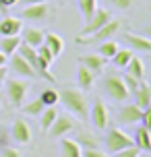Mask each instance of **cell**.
I'll return each mask as SVG.
<instances>
[{
    "mask_svg": "<svg viewBox=\"0 0 151 157\" xmlns=\"http://www.w3.org/2000/svg\"><path fill=\"white\" fill-rule=\"evenodd\" d=\"M58 101L62 103L66 112L72 114V116H77L79 120H87L89 118V108H87V99H85V95L81 89H71V87H64L58 91Z\"/></svg>",
    "mask_w": 151,
    "mask_h": 157,
    "instance_id": "obj_1",
    "label": "cell"
},
{
    "mask_svg": "<svg viewBox=\"0 0 151 157\" xmlns=\"http://www.w3.org/2000/svg\"><path fill=\"white\" fill-rule=\"evenodd\" d=\"M120 27H122V21H120V19H110L102 29L89 33V35H79V37H77V44H102L106 39L114 37V35L120 31Z\"/></svg>",
    "mask_w": 151,
    "mask_h": 157,
    "instance_id": "obj_2",
    "label": "cell"
},
{
    "mask_svg": "<svg viewBox=\"0 0 151 157\" xmlns=\"http://www.w3.org/2000/svg\"><path fill=\"white\" fill-rule=\"evenodd\" d=\"M6 95L13 108H21L29 93V78H6Z\"/></svg>",
    "mask_w": 151,
    "mask_h": 157,
    "instance_id": "obj_3",
    "label": "cell"
},
{
    "mask_svg": "<svg viewBox=\"0 0 151 157\" xmlns=\"http://www.w3.org/2000/svg\"><path fill=\"white\" fill-rule=\"evenodd\" d=\"M103 89H106L108 97L114 99V101H126L128 95H130L126 91L124 83H122V77H120V75H114V72H110V75L103 77Z\"/></svg>",
    "mask_w": 151,
    "mask_h": 157,
    "instance_id": "obj_4",
    "label": "cell"
},
{
    "mask_svg": "<svg viewBox=\"0 0 151 157\" xmlns=\"http://www.w3.org/2000/svg\"><path fill=\"white\" fill-rule=\"evenodd\" d=\"M130 145H135L130 134H126L124 130H120V128H108V132H106V149L110 151V153L126 149Z\"/></svg>",
    "mask_w": 151,
    "mask_h": 157,
    "instance_id": "obj_5",
    "label": "cell"
},
{
    "mask_svg": "<svg viewBox=\"0 0 151 157\" xmlns=\"http://www.w3.org/2000/svg\"><path fill=\"white\" fill-rule=\"evenodd\" d=\"M8 66H10V71L15 72L19 78H29V81H31V78L37 77L35 68H33L31 64L27 62V60H25V58L19 54V52H15V54L10 56V62H8ZM37 78H40V77H37Z\"/></svg>",
    "mask_w": 151,
    "mask_h": 157,
    "instance_id": "obj_6",
    "label": "cell"
},
{
    "mask_svg": "<svg viewBox=\"0 0 151 157\" xmlns=\"http://www.w3.org/2000/svg\"><path fill=\"white\" fill-rule=\"evenodd\" d=\"M10 136H13V141L19 143V145H29L31 139H33L31 128H29V124L25 122L23 118H15V120H13V124H10Z\"/></svg>",
    "mask_w": 151,
    "mask_h": 157,
    "instance_id": "obj_7",
    "label": "cell"
},
{
    "mask_svg": "<svg viewBox=\"0 0 151 157\" xmlns=\"http://www.w3.org/2000/svg\"><path fill=\"white\" fill-rule=\"evenodd\" d=\"M110 19H112V15H110L108 8H95V13L85 21V27H83V31H81V33H83V35H89V33L97 31V29H102Z\"/></svg>",
    "mask_w": 151,
    "mask_h": 157,
    "instance_id": "obj_8",
    "label": "cell"
},
{
    "mask_svg": "<svg viewBox=\"0 0 151 157\" xmlns=\"http://www.w3.org/2000/svg\"><path fill=\"white\" fill-rule=\"evenodd\" d=\"M89 118H91V122L95 126L97 130H106L108 128V122H110V118H108V108L103 105V101L97 97L93 105H91V110H89Z\"/></svg>",
    "mask_w": 151,
    "mask_h": 157,
    "instance_id": "obj_9",
    "label": "cell"
},
{
    "mask_svg": "<svg viewBox=\"0 0 151 157\" xmlns=\"http://www.w3.org/2000/svg\"><path fill=\"white\" fill-rule=\"evenodd\" d=\"M72 128H75V122H72L71 116H66V114H58L54 120V124L50 126L48 132L52 134V136H64L66 132H71Z\"/></svg>",
    "mask_w": 151,
    "mask_h": 157,
    "instance_id": "obj_10",
    "label": "cell"
},
{
    "mask_svg": "<svg viewBox=\"0 0 151 157\" xmlns=\"http://www.w3.org/2000/svg\"><path fill=\"white\" fill-rule=\"evenodd\" d=\"M48 13H50L48 4L46 2H40V4H27L23 8L21 17L27 19V21H44V19H48Z\"/></svg>",
    "mask_w": 151,
    "mask_h": 157,
    "instance_id": "obj_11",
    "label": "cell"
},
{
    "mask_svg": "<svg viewBox=\"0 0 151 157\" xmlns=\"http://www.w3.org/2000/svg\"><path fill=\"white\" fill-rule=\"evenodd\" d=\"M141 114H143V110L135 103H130L118 112V120L120 124H137V122H141Z\"/></svg>",
    "mask_w": 151,
    "mask_h": 157,
    "instance_id": "obj_12",
    "label": "cell"
},
{
    "mask_svg": "<svg viewBox=\"0 0 151 157\" xmlns=\"http://www.w3.org/2000/svg\"><path fill=\"white\" fill-rule=\"evenodd\" d=\"M106 58L99 54H85V56H81L79 58V64H83V66H87L89 71H93L95 75H102L103 68H106Z\"/></svg>",
    "mask_w": 151,
    "mask_h": 157,
    "instance_id": "obj_13",
    "label": "cell"
},
{
    "mask_svg": "<svg viewBox=\"0 0 151 157\" xmlns=\"http://www.w3.org/2000/svg\"><path fill=\"white\" fill-rule=\"evenodd\" d=\"M23 21L17 17H4L0 21V35H21Z\"/></svg>",
    "mask_w": 151,
    "mask_h": 157,
    "instance_id": "obj_14",
    "label": "cell"
},
{
    "mask_svg": "<svg viewBox=\"0 0 151 157\" xmlns=\"http://www.w3.org/2000/svg\"><path fill=\"white\" fill-rule=\"evenodd\" d=\"M133 143H135V147H139L141 151L151 153V130H149V128H145L143 124L137 126L135 136H133Z\"/></svg>",
    "mask_w": 151,
    "mask_h": 157,
    "instance_id": "obj_15",
    "label": "cell"
},
{
    "mask_svg": "<svg viewBox=\"0 0 151 157\" xmlns=\"http://www.w3.org/2000/svg\"><path fill=\"white\" fill-rule=\"evenodd\" d=\"M21 33H23V44H27V46L40 48L41 44H44V33L46 31H41L37 27H23Z\"/></svg>",
    "mask_w": 151,
    "mask_h": 157,
    "instance_id": "obj_16",
    "label": "cell"
},
{
    "mask_svg": "<svg viewBox=\"0 0 151 157\" xmlns=\"http://www.w3.org/2000/svg\"><path fill=\"white\" fill-rule=\"evenodd\" d=\"M77 83H79V89H81V91H89V89H93V83H95V72L89 71L87 66H83V64H81L79 68H77Z\"/></svg>",
    "mask_w": 151,
    "mask_h": 157,
    "instance_id": "obj_17",
    "label": "cell"
},
{
    "mask_svg": "<svg viewBox=\"0 0 151 157\" xmlns=\"http://www.w3.org/2000/svg\"><path fill=\"white\" fill-rule=\"evenodd\" d=\"M133 97H135V105H139L141 110L147 108V105L151 103V85H147V83H139V87L135 89Z\"/></svg>",
    "mask_w": 151,
    "mask_h": 157,
    "instance_id": "obj_18",
    "label": "cell"
},
{
    "mask_svg": "<svg viewBox=\"0 0 151 157\" xmlns=\"http://www.w3.org/2000/svg\"><path fill=\"white\" fill-rule=\"evenodd\" d=\"M126 44L130 46V50H139V52H151V39H147L145 35H135V33H126L124 35Z\"/></svg>",
    "mask_w": 151,
    "mask_h": 157,
    "instance_id": "obj_19",
    "label": "cell"
},
{
    "mask_svg": "<svg viewBox=\"0 0 151 157\" xmlns=\"http://www.w3.org/2000/svg\"><path fill=\"white\" fill-rule=\"evenodd\" d=\"M44 46L58 58V56L62 54V50H64V41H62V37H60L58 33H44Z\"/></svg>",
    "mask_w": 151,
    "mask_h": 157,
    "instance_id": "obj_20",
    "label": "cell"
},
{
    "mask_svg": "<svg viewBox=\"0 0 151 157\" xmlns=\"http://www.w3.org/2000/svg\"><path fill=\"white\" fill-rule=\"evenodd\" d=\"M83 149L75 139H62L60 141V157H81Z\"/></svg>",
    "mask_w": 151,
    "mask_h": 157,
    "instance_id": "obj_21",
    "label": "cell"
},
{
    "mask_svg": "<svg viewBox=\"0 0 151 157\" xmlns=\"http://www.w3.org/2000/svg\"><path fill=\"white\" fill-rule=\"evenodd\" d=\"M21 46V35H2L0 39V50L6 56H13Z\"/></svg>",
    "mask_w": 151,
    "mask_h": 157,
    "instance_id": "obj_22",
    "label": "cell"
},
{
    "mask_svg": "<svg viewBox=\"0 0 151 157\" xmlns=\"http://www.w3.org/2000/svg\"><path fill=\"white\" fill-rule=\"evenodd\" d=\"M56 116H58L56 105H46V108H44V112L37 116V118H40V126H41V130H44V132H48V130H50V126L54 124Z\"/></svg>",
    "mask_w": 151,
    "mask_h": 157,
    "instance_id": "obj_23",
    "label": "cell"
},
{
    "mask_svg": "<svg viewBox=\"0 0 151 157\" xmlns=\"http://www.w3.org/2000/svg\"><path fill=\"white\" fill-rule=\"evenodd\" d=\"M124 68H126L128 75H133V77L139 78V81L145 77V62L141 60V58H139V56H133V58L128 60V64L124 66Z\"/></svg>",
    "mask_w": 151,
    "mask_h": 157,
    "instance_id": "obj_24",
    "label": "cell"
},
{
    "mask_svg": "<svg viewBox=\"0 0 151 157\" xmlns=\"http://www.w3.org/2000/svg\"><path fill=\"white\" fill-rule=\"evenodd\" d=\"M44 101H41L40 97H35V99H31L29 103H23L21 105V110H23V114H27V116H33V118H37L44 112Z\"/></svg>",
    "mask_w": 151,
    "mask_h": 157,
    "instance_id": "obj_25",
    "label": "cell"
},
{
    "mask_svg": "<svg viewBox=\"0 0 151 157\" xmlns=\"http://www.w3.org/2000/svg\"><path fill=\"white\" fill-rule=\"evenodd\" d=\"M118 44L114 41V39H106V41H102L99 44V48H97V54L99 56H103L106 60H112V56L118 52Z\"/></svg>",
    "mask_w": 151,
    "mask_h": 157,
    "instance_id": "obj_26",
    "label": "cell"
},
{
    "mask_svg": "<svg viewBox=\"0 0 151 157\" xmlns=\"http://www.w3.org/2000/svg\"><path fill=\"white\" fill-rule=\"evenodd\" d=\"M130 58H133V52H130V50H122V48H118V52L112 56V62H114V66H118V68H124Z\"/></svg>",
    "mask_w": 151,
    "mask_h": 157,
    "instance_id": "obj_27",
    "label": "cell"
},
{
    "mask_svg": "<svg viewBox=\"0 0 151 157\" xmlns=\"http://www.w3.org/2000/svg\"><path fill=\"white\" fill-rule=\"evenodd\" d=\"M77 4H79V10H81V15H83V19L87 21L89 17L95 13V0H77Z\"/></svg>",
    "mask_w": 151,
    "mask_h": 157,
    "instance_id": "obj_28",
    "label": "cell"
},
{
    "mask_svg": "<svg viewBox=\"0 0 151 157\" xmlns=\"http://www.w3.org/2000/svg\"><path fill=\"white\" fill-rule=\"evenodd\" d=\"M75 141L81 145V149H93V147H97L95 136H93V134H89V132H81Z\"/></svg>",
    "mask_w": 151,
    "mask_h": 157,
    "instance_id": "obj_29",
    "label": "cell"
},
{
    "mask_svg": "<svg viewBox=\"0 0 151 157\" xmlns=\"http://www.w3.org/2000/svg\"><path fill=\"white\" fill-rule=\"evenodd\" d=\"M40 99L44 101V105H56L58 103V91H54V89H44L40 93Z\"/></svg>",
    "mask_w": 151,
    "mask_h": 157,
    "instance_id": "obj_30",
    "label": "cell"
},
{
    "mask_svg": "<svg viewBox=\"0 0 151 157\" xmlns=\"http://www.w3.org/2000/svg\"><path fill=\"white\" fill-rule=\"evenodd\" d=\"M122 83H124V87H126V91L133 95V93H135V89L139 87V83H141V81H139V78H135L133 75H128V72H126V75L122 77Z\"/></svg>",
    "mask_w": 151,
    "mask_h": 157,
    "instance_id": "obj_31",
    "label": "cell"
},
{
    "mask_svg": "<svg viewBox=\"0 0 151 157\" xmlns=\"http://www.w3.org/2000/svg\"><path fill=\"white\" fill-rule=\"evenodd\" d=\"M139 155H141V149L135 147V145H130L126 149H120V151L114 153V157H139Z\"/></svg>",
    "mask_w": 151,
    "mask_h": 157,
    "instance_id": "obj_32",
    "label": "cell"
},
{
    "mask_svg": "<svg viewBox=\"0 0 151 157\" xmlns=\"http://www.w3.org/2000/svg\"><path fill=\"white\" fill-rule=\"evenodd\" d=\"M35 50H37V56H40L41 60H46V62H48V64H52V62H54V60H56V56L52 54V52H50V50H48V48H46V46H44V44H41L40 48H35Z\"/></svg>",
    "mask_w": 151,
    "mask_h": 157,
    "instance_id": "obj_33",
    "label": "cell"
},
{
    "mask_svg": "<svg viewBox=\"0 0 151 157\" xmlns=\"http://www.w3.org/2000/svg\"><path fill=\"white\" fill-rule=\"evenodd\" d=\"M110 4L114 8H118V10H126L135 4V0H110Z\"/></svg>",
    "mask_w": 151,
    "mask_h": 157,
    "instance_id": "obj_34",
    "label": "cell"
},
{
    "mask_svg": "<svg viewBox=\"0 0 151 157\" xmlns=\"http://www.w3.org/2000/svg\"><path fill=\"white\" fill-rule=\"evenodd\" d=\"M141 124H143L145 128H149V130H151V103L147 105V108H143V114H141Z\"/></svg>",
    "mask_w": 151,
    "mask_h": 157,
    "instance_id": "obj_35",
    "label": "cell"
},
{
    "mask_svg": "<svg viewBox=\"0 0 151 157\" xmlns=\"http://www.w3.org/2000/svg\"><path fill=\"white\" fill-rule=\"evenodd\" d=\"M81 157H110V155L108 153H102V151H97V147H93V149H83Z\"/></svg>",
    "mask_w": 151,
    "mask_h": 157,
    "instance_id": "obj_36",
    "label": "cell"
},
{
    "mask_svg": "<svg viewBox=\"0 0 151 157\" xmlns=\"http://www.w3.org/2000/svg\"><path fill=\"white\" fill-rule=\"evenodd\" d=\"M0 157H21V153H19L15 147H2V151H0Z\"/></svg>",
    "mask_w": 151,
    "mask_h": 157,
    "instance_id": "obj_37",
    "label": "cell"
},
{
    "mask_svg": "<svg viewBox=\"0 0 151 157\" xmlns=\"http://www.w3.org/2000/svg\"><path fill=\"white\" fill-rule=\"evenodd\" d=\"M6 75H8V68H6V66H0V87L4 85V81H6Z\"/></svg>",
    "mask_w": 151,
    "mask_h": 157,
    "instance_id": "obj_38",
    "label": "cell"
},
{
    "mask_svg": "<svg viewBox=\"0 0 151 157\" xmlns=\"http://www.w3.org/2000/svg\"><path fill=\"white\" fill-rule=\"evenodd\" d=\"M17 2H19V0H2V4H4V6H6V8H10V6H15Z\"/></svg>",
    "mask_w": 151,
    "mask_h": 157,
    "instance_id": "obj_39",
    "label": "cell"
},
{
    "mask_svg": "<svg viewBox=\"0 0 151 157\" xmlns=\"http://www.w3.org/2000/svg\"><path fill=\"white\" fill-rule=\"evenodd\" d=\"M21 2L27 6V4H40V2H46V0H21Z\"/></svg>",
    "mask_w": 151,
    "mask_h": 157,
    "instance_id": "obj_40",
    "label": "cell"
},
{
    "mask_svg": "<svg viewBox=\"0 0 151 157\" xmlns=\"http://www.w3.org/2000/svg\"><path fill=\"white\" fill-rule=\"evenodd\" d=\"M6 58H8V56L4 54L2 50H0V66H4V64H6Z\"/></svg>",
    "mask_w": 151,
    "mask_h": 157,
    "instance_id": "obj_41",
    "label": "cell"
},
{
    "mask_svg": "<svg viewBox=\"0 0 151 157\" xmlns=\"http://www.w3.org/2000/svg\"><path fill=\"white\" fill-rule=\"evenodd\" d=\"M143 35H145V37H147V39H151V25H147V27H145Z\"/></svg>",
    "mask_w": 151,
    "mask_h": 157,
    "instance_id": "obj_42",
    "label": "cell"
},
{
    "mask_svg": "<svg viewBox=\"0 0 151 157\" xmlns=\"http://www.w3.org/2000/svg\"><path fill=\"white\" fill-rule=\"evenodd\" d=\"M0 13H2V15H4V13H6V6H4V4H2V0H0Z\"/></svg>",
    "mask_w": 151,
    "mask_h": 157,
    "instance_id": "obj_43",
    "label": "cell"
}]
</instances>
